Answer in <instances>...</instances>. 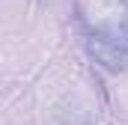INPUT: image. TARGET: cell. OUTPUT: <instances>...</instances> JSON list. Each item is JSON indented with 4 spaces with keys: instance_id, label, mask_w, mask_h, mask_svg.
Wrapping results in <instances>:
<instances>
[{
    "instance_id": "1",
    "label": "cell",
    "mask_w": 128,
    "mask_h": 125,
    "mask_svg": "<svg viewBox=\"0 0 128 125\" xmlns=\"http://www.w3.org/2000/svg\"><path fill=\"white\" fill-rule=\"evenodd\" d=\"M90 54L107 72L128 68V18H113L98 24L90 36Z\"/></svg>"
},
{
    "instance_id": "2",
    "label": "cell",
    "mask_w": 128,
    "mask_h": 125,
    "mask_svg": "<svg viewBox=\"0 0 128 125\" xmlns=\"http://www.w3.org/2000/svg\"><path fill=\"white\" fill-rule=\"evenodd\" d=\"M119 3H125V6H128V0H119Z\"/></svg>"
}]
</instances>
